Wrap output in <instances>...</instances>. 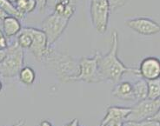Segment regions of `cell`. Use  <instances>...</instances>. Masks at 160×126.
<instances>
[{"mask_svg": "<svg viewBox=\"0 0 160 126\" xmlns=\"http://www.w3.org/2000/svg\"><path fill=\"white\" fill-rule=\"evenodd\" d=\"M8 1L10 2V3H12V4H15V3L17 2V0H8Z\"/></svg>", "mask_w": 160, "mask_h": 126, "instance_id": "1f68e13d", "label": "cell"}, {"mask_svg": "<svg viewBox=\"0 0 160 126\" xmlns=\"http://www.w3.org/2000/svg\"><path fill=\"white\" fill-rule=\"evenodd\" d=\"M102 126H107V125H105V124H104V125H102Z\"/></svg>", "mask_w": 160, "mask_h": 126, "instance_id": "836d02e7", "label": "cell"}, {"mask_svg": "<svg viewBox=\"0 0 160 126\" xmlns=\"http://www.w3.org/2000/svg\"><path fill=\"white\" fill-rule=\"evenodd\" d=\"M148 95L147 98L157 99L160 97V78L148 80Z\"/></svg>", "mask_w": 160, "mask_h": 126, "instance_id": "e0dca14e", "label": "cell"}, {"mask_svg": "<svg viewBox=\"0 0 160 126\" xmlns=\"http://www.w3.org/2000/svg\"><path fill=\"white\" fill-rule=\"evenodd\" d=\"M125 24L133 32L143 36L156 35L160 32L158 23L145 17H136L125 20Z\"/></svg>", "mask_w": 160, "mask_h": 126, "instance_id": "9c48e42d", "label": "cell"}, {"mask_svg": "<svg viewBox=\"0 0 160 126\" xmlns=\"http://www.w3.org/2000/svg\"><path fill=\"white\" fill-rule=\"evenodd\" d=\"M131 113V107L109 106L106 110V114L100 123V126L109 121H124Z\"/></svg>", "mask_w": 160, "mask_h": 126, "instance_id": "8fae6325", "label": "cell"}, {"mask_svg": "<svg viewBox=\"0 0 160 126\" xmlns=\"http://www.w3.org/2000/svg\"><path fill=\"white\" fill-rule=\"evenodd\" d=\"M26 4H27V0H17V2L15 3V7L18 11V12L23 14V15H25V11H26Z\"/></svg>", "mask_w": 160, "mask_h": 126, "instance_id": "44dd1931", "label": "cell"}, {"mask_svg": "<svg viewBox=\"0 0 160 126\" xmlns=\"http://www.w3.org/2000/svg\"><path fill=\"white\" fill-rule=\"evenodd\" d=\"M108 0H91V18L93 27L100 34H104L108 29L110 19Z\"/></svg>", "mask_w": 160, "mask_h": 126, "instance_id": "8992f818", "label": "cell"}, {"mask_svg": "<svg viewBox=\"0 0 160 126\" xmlns=\"http://www.w3.org/2000/svg\"><path fill=\"white\" fill-rule=\"evenodd\" d=\"M35 9H37V4L35 0H27V4H26V11L25 13H31L34 12Z\"/></svg>", "mask_w": 160, "mask_h": 126, "instance_id": "7402d4cb", "label": "cell"}, {"mask_svg": "<svg viewBox=\"0 0 160 126\" xmlns=\"http://www.w3.org/2000/svg\"><path fill=\"white\" fill-rule=\"evenodd\" d=\"M24 123H25V120L22 118V119H19L17 123H15L14 124H12V126H23Z\"/></svg>", "mask_w": 160, "mask_h": 126, "instance_id": "83f0119b", "label": "cell"}, {"mask_svg": "<svg viewBox=\"0 0 160 126\" xmlns=\"http://www.w3.org/2000/svg\"><path fill=\"white\" fill-rule=\"evenodd\" d=\"M22 30V25L20 20L13 16H6L3 19L2 32L7 38H11L14 36L18 35Z\"/></svg>", "mask_w": 160, "mask_h": 126, "instance_id": "4fadbf2b", "label": "cell"}, {"mask_svg": "<svg viewBox=\"0 0 160 126\" xmlns=\"http://www.w3.org/2000/svg\"><path fill=\"white\" fill-rule=\"evenodd\" d=\"M125 123L129 126H160V113L158 111L151 118L139 122H126Z\"/></svg>", "mask_w": 160, "mask_h": 126, "instance_id": "ac0fdd59", "label": "cell"}, {"mask_svg": "<svg viewBox=\"0 0 160 126\" xmlns=\"http://www.w3.org/2000/svg\"><path fill=\"white\" fill-rule=\"evenodd\" d=\"M24 49L18 43H13L6 49V56L0 63V76L5 78H14L18 76L21 69L24 67Z\"/></svg>", "mask_w": 160, "mask_h": 126, "instance_id": "3957f363", "label": "cell"}, {"mask_svg": "<svg viewBox=\"0 0 160 126\" xmlns=\"http://www.w3.org/2000/svg\"><path fill=\"white\" fill-rule=\"evenodd\" d=\"M37 4V8L40 12H44L47 8V0H35Z\"/></svg>", "mask_w": 160, "mask_h": 126, "instance_id": "603a6c76", "label": "cell"}, {"mask_svg": "<svg viewBox=\"0 0 160 126\" xmlns=\"http://www.w3.org/2000/svg\"><path fill=\"white\" fill-rule=\"evenodd\" d=\"M70 20L68 18L53 12L42 21L41 30L46 35L49 48H52V45L63 35L68 26Z\"/></svg>", "mask_w": 160, "mask_h": 126, "instance_id": "5b68a950", "label": "cell"}, {"mask_svg": "<svg viewBox=\"0 0 160 126\" xmlns=\"http://www.w3.org/2000/svg\"><path fill=\"white\" fill-rule=\"evenodd\" d=\"M2 26H3V19L0 18V30H2Z\"/></svg>", "mask_w": 160, "mask_h": 126, "instance_id": "f546056e", "label": "cell"}, {"mask_svg": "<svg viewBox=\"0 0 160 126\" xmlns=\"http://www.w3.org/2000/svg\"><path fill=\"white\" fill-rule=\"evenodd\" d=\"M4 35V33H3V32H2V30H0V38H2Z\"/></svg>", "mask_w": 160, "mask_h": 126, "instance_id": "d6a6232c", "label": "cell"}, {"mask_svg": "<svg viewBox=\"0 0 160 126\" xmlns=\"http://www.w3.org/2000/svg\"><path fill=\"white\" fill-rule=\"evenodd\" d=\"M9 46L8 42H7V38L5 36H3L2 38H0V49L1 50H5Z\"/></svg>", "mask_w": 160, "mask_h": 126, "instance_id": "cb8c5ba5", "label": "cell"}, {"mask_svg": "<svg viewBox=\"0 0 160 126\" xmlns=\"http://www.w3.org/2000/svg\"><path fill=\"white\" fill-rule=\"evenodd\" d=\"M0 9H2L7 15L18 18V19L24 18V15L21 14L15 7V5L10 3L8 0H0Z\"/></svg>", "mask_w": 160, "mask_h": 126, "instance_id": "2e32d148", "label": "cell"}, {"mask_svg": "<svg viewBox=\"0 0 160 126\" xmlns=\"http://www.w3.org/2000/svg\"><path fill=\"white\" fill-rule=\"evenodd\" d=\"M2 90H3V83L0 81V92L2 91Z\"/></svg>", "mask_w": 160, "mask_h": 126, "instance_id": "4dcf8cb0", "label": "cell"}, {"mask_svg": "<svg viewBox=\"0 0 160 126\" xmlns=\"http://www.w3.org/2000/svg\"><path fill=\"white\" fill-rule=\"evenodd\" d=\"M132 87H133V92L136 101L147 98V95H148L147 80L144 78L139 79L132 84Z\"/></svg>", "mask_w": 160, "mask_h": 126, "instance_id": "5bb4252c", "label": "cell"}, {"mask_svg": "<svg viewBox=\"0 0 160 126\" xmlns=\"http://www.w3.org/2000/svg\"><path fill=\"white\" fill-rule=\"evenodd\" d=\"M6 16H8V15H7L2 9H0V18H1V19H4Z\"/></svg>", "mask_w": 160, "mask_h": 126, "instance_id": "f1b7e54d", "label": "cell"}, {"mask_svg": "<svg viewBox=\"0 0 160 126\" xmlns=\"http://www.w3.org/2000/svg\"><path fill=\"white\" fill-rule=\"evenodd\" d=\"M130 0H108L110 12H116L128 4Z\"/></svg>", "mask_w": 160, "mask_h": 126, "instance_id": "ffe728a7", "label": "cell"}, {"mask_svg": "<svg viewBox=\"0 0 160 126\" xmlns=\"http://www.w3.org/2000/svg\"><path fill=\"white\" fill-rule=\"evenodd\" d=\"M112 95L123 101H135L134 92H133V87L132 83L128 81H124L116 84V86L112 89Z\"/></svg>", "mask_w": 160, "mask_h": 126, "instance_id": "7c38bea8", "label": "cell"}, {"mask_svg": "<svg viewBox=\"0 0 160 126\" xmlns=\"http://www.w3.org/2000/svg\"><path fill=\"white\" fill-rule=\"evenodd\" d=\"M99 51H95V54L88 58L82 57L78 59V73L73 81H83L87 83H98L104 81L100 75L98 65Z\"/></svg>", "mask_w": 160, "mask_h": 126, "instance_id": "277c9868", "label": "cell"}, {"mask_svg": "<svg viewBox=\"0 0 160 126\" xmlns=\"http://www.w3.org/2000/svg\"><path fill=\"white\" fill-rule=\"evenodd\" d=\"M39 126H53L52 125V123L48 120H42L41 122H40Z\"/></svg>", "mask_w": 160, "mask_h": 126, "instance_id": "4316f807", "label": "cell"}, {"mask_svg": "<svg viewBox=\"0 0 160 126\" xmlns=\"http://www.w3.org/2000/svg\"><path fill=\"white\" fill-rule=\"evenodd\" d=\"M64 126H79V121L78 118H74L68 123H66Z\"/></svg>", "mask_w": 160, "mask_h": 126, "instance_id": "d4e9b609", "label": "cell"}, {"mask_svg": "<svg viewBox=\"0 0 160 126\" xmlns=\"http://www.w3.org/2000/svg\"><path fill=\"white\" fill-rule=\"evenodd\" d=\"M17 43L22 49H29L32 45V37L27 32L21 30V32L18 34Z\"/></svg>", "mask_w": 160, "mask_h": 126, "instance_id": "d6986e66", "label": "cell"}, {"mask_svg": "<svg viewBox=\"0 0 160 126\" xmlns=\"http://www.w3.org/2000/svg\"><path fill=\"white\" fill-rule=\"evenodd\" d=\"M118 33L117 31H113L112 32V43L110 51L104 55L99 53L98 59V71L104 81L108 80L112 83H118L125 73L129 72L139 75L138 69L128 67L120 60L118 58Z\"/></svg>", "mask_w": 160, "mask_h": 126, "instance_id": "6da1fadb", "label": "cell"}, {"mask_svg": "<svg viewBox=\"0 0 160 126\" xmlns=\"http://www.w3.org/2000/svg\"><path fill=\"white\" fill-rule=\"evenodd\" d=\"M138 73L142 78L145 80H153L159 78L160 77V61L155 57H147L140 63Z\"/></svg>", "mask_w": 160, "mask_h": 126, "instance_id": "30bf717a", "label": "cell"}, {"mask_svg": "<svg viewBox=\"0 0 160 126\" xmlns=\"http://www.w3.org/2000/svg\"><path fill=\"white\" fill-rule=\"evenodd\" d=\"M41 62L48 69L53 71L63 83L72 82L78 73V60L52 48L49 49L47 54Z\"/></svg>", "mask_w": 160, "mask_h": 126, "instance_id": "7a4b0ae2", "label": "cell"}, {"mask_svg": "<svg viewBox=\"0 0 160 126\" xmlns=\"http://www.w3.org/2000/svg\"><path fill=\"white\" fill-rule=\"evenodd\" d=\"M5 56H6V49L5 50H1L0 49V63L3 62Z\"/></svg>", "mask_w": 160, "mask_h": 126, "instance_id": "484cf974", "label": "cell"}, {"mask_svg": "<svg viewBox=\"0 0 160 126\" xmlns=\"http://www.w3.org/2000/svg\"><path fill=\"white\" fill-rule=\"evenodd\" d=\"M24 32H27L32 37V45L29 48L34 58L41 62L49 51L48 42L46 35L41 29L34 27L22 28Z\"/></svg>", "mask_w": 160, "mask_h": 126, "instance_id": "ba28073f", "label": "cell"}, {"mask_svg": "<svg viewBox=\"0 0 160 126\" xmlns=\"http://www.w3.org/2000/svg\"><path fill=\"white\" fill-rule=\"evenodd\" d=\"M20 82L24 85H32L36 80V72L30 66H24L21 69L18 73Z\"/></svg>", "mask_w": 160, "mask_h": 126, "instance_id": "9a60e30c", "label": "cell"}, {"mask_svg": "<svg viewBox=\"0 0 160 126\" xmlns=\"http://www.w3.org/2000/svg\"><path fill=\"white\" fill-rule=\"evenodd\" d=\"M160 99L145 98L138 101L134 106L131 107V113L126 118V122H139L151 118L159 111Z\"/></svg>", "mask_w": 160, "mask_h": 126, "instance_id": "52a82bcc", "label": "cell"}]
</instances>
